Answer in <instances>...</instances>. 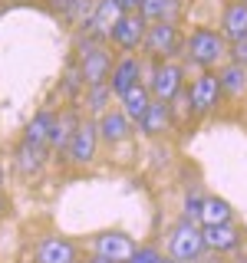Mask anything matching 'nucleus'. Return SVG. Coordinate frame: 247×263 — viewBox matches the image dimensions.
I'll list each match as a JSON object with an SVG mask.
<instances>
[{
    "mask_svg": "<svg viewBox=\"0 0 247 263\" xmlns=\"http://www.w3.org/2000/svg\"><path fill=\"white\" fill-rule=\"evenodd\" d=\"M142 43H145V53L152 56V60H158V63L165 60V63H168V56H175L181 49V36H178V27L171 20H158L155 27L145 30Z\"/></svg>",
    "mask_w": 247,
    "mask_h": 263,
    "instance_id": "obj_1",
    "label": "nucleus"
},
{
    "mask_svg": "<svg viewBox=\"0 0 247 263\" xmlns=\"http://www.w3.org/2000/svg\"><path fill=\"white\" fill-rule=\"evenodd\" d=\"M185 49H188V60L198 63V66H214L221 56L227 53L224 36L214 33V30H195L191 36H188V46Z\"/></svg>",
    "mask_w": 247,
    "mask_h": 263,
    "instance_id": "obj_2",
    "label": "nucleus"
},
{
    "mask_svg": "<svg viewBox=\"0 0 247 263\" xmlns=\"http://www.w3.org/2000/svg\"><path fill=\"white\" fill-rule=\"evenodd\" d=\"M148 96H155L158 102H171L175 92H181V69L175 63H155L152 79H148Z\"/></svg>",
    "mask_w": 247,
    "mask_h": 263,
    "instance_id": "obj_3",
    "label": "nucleus"
},
{
    "mask_svg": "<svg viewBox=\"0 0 247 263\" xmlns=\"http://www.w3.org/2000/svg\"><path fill=\"white\" fill-rule=\"evenodd\" d=\"M168 247H171V257L181 260V263L198 260V257H201V250H204L201 230H198L195 224H181V227H175V234H171Z\"/></svg>",
    "mask_w": 247,
    "mask_h": 263,
    "instance_id": "obj_4",
    "label": "nucleus"
},
{
    "mask_svg": "<svg viewBox=\"0 0 247 263\" xmlns=\"http://www.w3.org/2000/svg\"><path fill=\"white\" fill-rule=\"evenodd\" d=\"M142 36H145V20H142V13H138V10L122 13L119 23H115L112 33H109V40L119 49H135L138 43H142Z\"/></svg>",
    "mask_w": 247,
    "mask_h": 263,
    "instance_id": "obj_5",
    "label": "nucleus"
},
{
    "mask_svg": "<svg viewBox=\"0 0 247 263\" xmlns=\"http://www.w3.org/2000/svg\"><path fill=\"white\" fill-rule=\"evenodd\" d=\"M96 142H99V128H96V122H82V125L73 132V138H69V158L76 161V164H86V161H93V155H96Z\"/></svg>",
    "mask_w": 247,
    "mask_h": 263,
    "instance_id": "obj_6",
    "label": "nucleus"
},
{
    "mask_svg": "<svg viewBox=\"0 0 247 263\" xmlns=\"http://www.w3.org/2000/svg\"><path fill=\"white\" fill-rule=\"evenodd\" d=\"M218 96H221V86H218V76H214V72L198 76L195 86H191V92H188V99H191V105H195V115L211 112L214 105H218Z\"/></svg>",
    "mask_w": 247,
    "mask_h": 263,
    "instance_id": "obj_7",
    "label": "nucleus"
},
{
    "mask_svg": "<svg viewBox=\"0 0 247 263\" xmlns=\"http://www.w3.org/2000/svg\"><path fill=\"white\" fill-rule=\"evenodd\" d=\"M126 13L122 10V4L119 0H99V7H96V13L89 16V33L93 36H99V40H109V33H112V27L119 23V16Z\"/></svg>",
    "mask_w": 247,
    "mask_h": 263,
    "instance_id": "obj_8",
    "label": "nucleus"
},
{
    "mask_svg": "<svg viewBox=\"0 0 247 263\" xmlns=\"http://www.w3.org/2000/svg\"><path fill=\"white\" fill-rule=\"evenodd\" d=\"M96 253L109 263H129L132 253H135V243L126 234H102L96 240Z\"/></svg>",
    "mask_w": 247,
    "mask_h": 263,
    "instance_id": "obj_9",
    "label": "nucleus"
},
{
    "mask_svg": "<svg viewBox=\"0 0 247 263\" xmlns=\"http://www.w3.org/2000/svg\"><path fill=\"white\" fill-rule=\"evenodd\" d=\"M112 72V63H109V53L105 49H86L82 53V82L86 86H102Z\"/></svg>",
    "mask_w": 247,
    "mask_h": 263,
    "instance_id": "obj_10",
    "label": "nucleus"
},
{
    "mask_svg": "<svg viewBox=\"0 0 247 263\" xmlns=\"http://www.w3.org/2000/svg\"><path fill=\"white\" fill-rule=\"evenodd\" d=\"M37 263H76V247L66 237H46L37 247Z\"/></svg>",
    "mask_w": 247,
    "mask_h": 263,
    "instance_id": "obj_11",
    "label": "nucleus"
},
{
    "mask_svg": "<svg viewBox=\"0 0 247 263\" xmlns=\"http://www.w3.org/2000/svg\"><path fill=\"white\" fill-rule=\"evenodd\" d=\"M138 72H142V66H138L135 56H126V60H119V63H115V69L109 72V92L122 96L129 86H135V82H138Z\"/></svg>",
    "mask_w": 247,
    "mask_h": 263,
    "instance_id": "obj_12",
    "label": "nucleus"
},
{
    "mask_svg": "<svg viewBox=\"0 0 247 263\" xmlns=\"http://www.w3.org/2000/svg\"><path fill=\"white\" fill-rule=\"evenodd\" d=\"M201 240L208 250H234L237 243H241V234H237L231 224H218V227H204L201 230Z\"/></svg>",
    "mask_w": 247,
    "mask_h": 263,
    "instance_id": "obj_13",
    "label": "nucleus"
},
{
    "mask_svg": "<svg viewBox=\"0 0 247 263\" xmlns=\"http://www.w3.org/2000/svg\"><path fill=\"white\" fill-rule=\"evenodd\" d=\"M122 102H126V109H122V115H126V119L142 122L148 102H152V96H148V89L142 86V82H135V86H129L126 92H122Z\"/></svg>",
    "mask_w": 247,
    "mask_h": 263,
    "instance_id": "obj_14",
    "label": "nucleus"
},
{
    "mask_svg": "<svg viewBox=\"0 0 247 263\" xmlns=\"http://www.w3.org/2000/svg\"><path fill=\"white\" fill-rule=\"evenodd\" d=\"M218 86H221V92H227V96H241L247 89V66L244 63L224 66V69L218 72Z\"/></svg>",
    "mask_w": 247,
    "mask_h": 263,
    "instance_id": "obj_15",
    "label": "nucleus"
},
{
    "mask_svg": "<svg viewBox=\"0 0 247 263\" xmlns=\"http://www.w3.org/2000/svg\"><path fill=\"white\" fill-rule=\"evenodd\" d=\"M224 33L221 36H227V40H241V36H247V4H231L227 10H224Z\"/></svg>",
    "mask_w": 247,
    "mask_h": 263,
    "instance_id": "obj_16",
    "label": "nucleus"
},
{
    "mask_svg": "<svg viewBox=\"0 0 247 263\" xmlns=\"http://www.w3.org/2000/svg\"><path fill=\"white\" fill-rule=\"evenodd\" d=\"M168 119H171V105L168 102H148V109L142 115V132H148V135H158V132L168 128Z\"/></svg>",
    "mask_w": 247,
    "mask_h": 263,
    "instance_id": "obj_17",
    "label": "nucleus"
},
{
    "mask_svg": "<svg viewBox=\"0 0 247 263\" xmlns=\"http://www.w3.org/2000/svg\"><path fill=\"white\" fill-rule=\"evenodd\" d=\"M96 128H99V135H102L109 145H115V142H122V138L129 135V119L122 112H105Z\"/></svg>",
    "mask_w": 247,
    "mask_h": 263,
    "instance_id": "obj_18",
    "label": "nucleus"
},
{
    "mask_svg": "<svg viewBox=\"0 0 247 263\" xmlns=\"http://www.w3.org/2000/svg\"><path fill=\"white\" fill-rule=\"evenodd\" d=\"M204 227H218V224H227L231 220V204L221 201V197H208V201H201V217Z\"/></svg>",
    "mask_w": 247,
    "mask_h": 263,
    "instance_id": "obj_19",
    "label": "nucleus"
},
{
    "mask_svg": "<svg viewBox=\"0 0 247 263\" xmlns=\"http://www.w3.org/2000/svg\"><path fill=\"white\" fill-rule=\"evenodd\" d=\"M79 125H76V115H69L66 112L60 122L53 119V128H49V138L46 142L53 145V148H63V145H69V138H73V132H76Z\"/></svg>",
    "mask_w": 247,
    "mask_h": 263,
    "instance_id": "obj_20",
    "label": "nucleus"
},
{
    "mask_svg": "<svg viewBox=\"0 0 247 263\" xmlns=\"http://www.w3.org/2000/svg\"><path fill=\"white\" fill-rule=\"evenodd\" d=\"M49 128H53V115H49V112H40L37 119H33L30 125H27V138H23V142L43 148V145H46V138H49Z\"/></svg>",
    "mask_w": 247,
    "mask_h": 263,
    "instance_id": "obj_21",
    "label": "nucleus"
},
{
    "mask_svg": "<svg viewBox=\"0 0 247 263\" xmlns=\"http://www.w3.org/2000/svg\"><path fill=\"white\" fill-rule=\"evenodd\" d=\"M138 13H142V20H168L171 13H175V0H142V7H138Z\"/></svg>",
    "mask_w": 247,
    "mask_h": 263,
    "instance_id": "obj_22",
    "label": "nucleus"
},
{
    "mask_svg": "<svg viewBox=\"0 0 247 263\" xmlns=\"http://www.w3.org/2000/svg\"><path fill=\"white\" fill-rule=\"evenodd\" d=\"M49 7H53L60 16L66 20H82V16H89V0H49Z\"/></svg>",
    "mask_w": 247,
    "mask_h": 263,
    "instance_id": "obj_23",
    "label": "nucleus"
},
{
    "mask_svg": "<svg viewBox=\"0 0 247 263\" xmlns=\"http://www.w3.org/2000/svg\"><path fill=\"white\" fill-rule=\"evenodd\" d=\"M40 158H43V148H40V145L23 142L20 148H16V164H20V171H23V175L37 171V168H40Z\"/></svg>",
    "mask_w": 247,
    "mask_h": 263,
    "instance_id": "obj_24",
    "label": "nucleus"
},
{
    "mask_svg": "<svg viewBox=\"0 0 247 263\" xmlns=\"http://www.w3.org/2000/svg\"><path fill=\"white\" fill-rule=\"evenodd\" d=\"M89 89H93V96H89V109L102 112L105 109V99H109V82H102V86H89Z\"/></svg>",
    "mask_w": 247,
    "mask_h": 263,
    "instance_id": "obj_25",
    "label": "nucleus"
},
{
    "mask_svg": "<svg viewBox=\"0 0 247 263\" xmlns=\"http://www.w3.org/2000/svg\"><path fill=\"white\" fill-rule=\"evenodd\" d=\"M201 217V197H188L185 201V224H195Z\"/></svg>",
    "mask_w": 247,
    "mask_h": 263,
    "instance_id": "obj_26",
    "label": "nucleus"
},
{
    "mask_svg": "<svg viewBox=\"0 0 247 263\" xmlns=\"http://www.w3.org/2000/svg\"><path fill=\"white\" fill-rule=\"evenodd\" d=\"M155 260H162V257H158V250L145 247V250H135V253H132V260H129V263H155Z\"/></svg>",
    "mask_w": 247,
    "mask_h": 263,
    "instance_id": "obj_27",
    "label": "nucleus"
},
{
    "mask_svg": "<svg viewBox=\"0 0 247 263\" xmlns=\"http://www.w3.org/2000/svg\"><path fill=\"white\" fill-rule=\"evenodd\" d=\"M231 56H234V63H244V66H247V36L234 40V46H231Z\"/></svg>",
    "mask_w": 247,
    "mask_h": 263,
    "instance_id": "obj_28",
    "label": "nucleus"
},
{
    "mask_svg": "<svg viewBox=\"0 0 247 263\" xmlns=\"http://www.w3.org/2000/svg\"><path fill=\"white\" fill-rule=\"evenodd\" d=\"M119 4H122V10H138V7H142V0H119Z\"/></svg>",
    "mask_w": 247,
    "mask_h": 263,
    "instance_id": "obj_29",
    "label": "nucleus"
},
{
    "mask_svg": "<svg viewBox=\"0 0 247 263\" xmlns=\"http://www.w3.org/2000/svg\"><path fill=\"white\" fill-rule=\"evenodd\" d=\"M89 263H109V260H102V257H96V260H89Z\"/></svg>",
    "mask_w": 247,
    "mask_h": 263,
    "instance_id": "obj_30",
    "label": "nucleus"
},
{
    "mask_svg": "<svg viewBox=\"0 0 247 263\" xmlns=\"http://www.w3.org/2000/svg\"><path fill=\"white\" fill-rule=\"evenodd\" d=\"M0 214H4V197H0Z\"/></svg>",
    "mask_w": 247,
    "mask_h": 263,
    "instance_id": "obj_31",
    "label": "nucleus"
},
{
    "mask_svg": "<svg viewBox=\"0 0 247 263\" xmlns=\"http://www.w3.org/2000/svg\"><path fill=\"white\" fill-rule=\"evenodd\" d=\"M155 263H168V260H155Z\"/></svg>",
    "mask_w": 247,
    "mask_h": 263,
    "instance_id": "obj_32",
    "label": "nucleus"
},
{
    "mask_svg": "<svg viewBox=\"0 0 247 263\" xmlns=\"http://www.w3.org/2000/svg\"><path fill=\"white\" fill-rule=\"evenodd\" d=\"M241 4H247V0H241Z\"/></svg>",
    "mask_w": 247,
    "mask_h": 263,
    "instance_id": "obj_33",
    "label": "nucleus"
}]
</instances>
